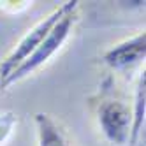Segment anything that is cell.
Instances as JSON below:
<instances>
[{
    "instance_id": "1",
    "label": "cell",
    "mask_w": 146,
    "mask_h": 146,
    "mask_svg": "<svg viewBox=\"0 0 146 146\" xmlns=\"http://www.w3.org/2000/svg\"><path fill=\"white\" fill-rule=\"evenodd\" d=\"M78 7H79L78 0H69L65 13L62 14V18L53 25V28L48 32V35L44 37V40L37 46V49L14 72H11V74L0 83V90H5L11 85H14V83L21 81L23 78L30 76L34 70H37L39 67H42L51 56H55L58 53V51L62 49V46L65 44V40L69 39L72 28H74V23H76V19H78Z\"/></svg>"
},
{
    "instance_id": "2",
    "label": "cell",
    "mask_w": 146,
    "mask_h": 146,
    "mask_svg": "<svg viewBox=\"0 0 146 146\" xmlns=\"http://www.w3.org/2000/svg\"><path fill=\"white\" fill-rule=\"evenodd\" d=\"M65 9H67V2L62 4L60 7H56L55 11L51 13V14H48L44 19H40L35 27H32L21 37V40L14 46V49L7 55V58L2 62V64H0V83L11 74V72H14L37 49V46L44 40V37L48 35V32L53 28V25L62 18V14L65 13Z\"/></svg>"
},
{
    "instance_id": "3",
    "label": "cell",
    "mask_w": 146,
    "mask_h": 146,
    "mask_svg": "<svg viewBox=\"0 0 146 146\" xmlns=\"http://www.w3.org/2000/svg\"><path fill=\"white\" fill-rule=\"evenodd\" d=\"M99 127L111 144H127L130 132L129 108L120 100H104L99 108Z\"/></svg>"
},
{
    "instance_id": "4",
    "label": "cell",
    "mask_w": 146,
    "mask_h": 146,
    "mask_svg": "<svg viewBox=\"0 0 146 146\" xmlns=\"http://www.w3.org/2000/svg\"><path fill=\"white\" fill-rule=\"evenodd\" d=\"M144 55H146V35L144 32H141L109 48L102 58L104 64L109 65L111 69H125L144 60Z\"/></svg>"
},
{
    "instance_id": "5",
    "label": "cell",
    "mask_w": 146,
    "mask_h": 146,
    "mask_svg": "<svg viewBox=\"0 0 146 146\" xmlns=\"http://www.w3.org/2000/svg\"><path fill=\"white\" fill-rule=\"evenodd\" d=\"M144 114H146V76L144 72L139 76L135 85L134 108L130 111V132H129V146H139L141 132L144 127Z\"/></svg>"
},
{
    "instance_id": "6",
    "label": "cell",
    "mask_w": 146,
    "mask_h": 146,
    "mask_svg": "<svg viewBox=\"0 0 146 146\" xmlns=\"http://www.w3.org/2000/svg\"><path fill=\"white\" fill-rule=\"evenodd\" d=\"M34 121H35V129H37L39 146H69L60 125L51 118V114L37 113Z\"/></svg>"
},
{
    "instance_id": "7",
    "label": "cell",
    "mask_w": 146,
    "mask_h": 146,
    "mask_svg": "<svg viewBox=\"0 0 146 146\" xmlns=\"http://www.w3.org/2000/svg\"><path fill=\"white\" fill-rule=\"evenodd\" d=\"M18 125V114L14 111H0V146H4Z\"/></svg>"
}]
</instances>
